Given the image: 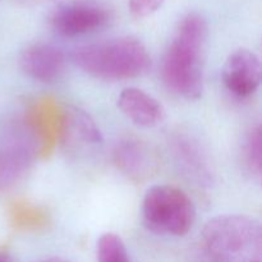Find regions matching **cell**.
<instances>
[{
    "label": "cell",
    "mask_w": 262,
    "mask_h": 262,
    "mask_svg": "<svg viewBox=\"0 0 262 262\" xmlns=\"http://www.w3.org/2000/svg\"><path fill=\"white\" fill-rule=\"evenodd\" d=\"M207 23L202 15L189 13L182 18L164 54L161 77L169 91L194 101L204 91Z\"/></svg>",
    "instance_id": "cell-1"
},
{
    "label": "cell",
    "mask_w": 262,
    "mask_h": 262,
    "mask_svg": "<svg viewBox=\"0 0 262 262\" xmlns=\"http://www.w3.org/2000/svg\"><path fill=\"white\" fill-rule=\"evenodd\" d=\"M73 61L89 76L102 81H127L147 73L151 56L138 38L124 36L82 46Z\"/></svg>",
    "instance_id": "cell-2"
},
{
    "label": "cell",
    "mask_w": 262,
    "mask_h": 262,
    "mask_svg": "<svg viewBox=\"0 0 262 262\" xmlns=\"http://www.w3.org/2000/svg\"><path fill=\"white\" fill-rule=\"evenodd\" d=\"M202 242L212 262H262V228L256 217H212L202 229Z\"/></svg>",
    "instance_id": "cell-3"
},
{
    "label": "cell",
    "mask_w": 262,
    "mask_h": 262,
    "mask_svg": "<svg viewBox=\"0 0 262 262\" xmlns=\"http://www.w3.org/2000/svg\"><path fill=\"white\" fill-rule=\"evenodd\" d=\"M41 143L31 117L9 115L0 120V191H8L26 178Z\"/></svg>",
    "instance_id": "cell-4"
},
{
    "label": "cell",
    "mask_w": 262,
    "mask_h": 262,
    "mask_svg": "<svg viewBox=\"0 0 262 262\" xmlns=\"http://www.w3.org/2000/svg\"><path fill=\"white\" fill-rule=\"evenodd\" d=\"M141 212L151 232L171 237L186 235L196 220V207L191 197L169 184L150 187L142 200Z\"/></svg>",
    "instance_id": "cell-5"
},
{
    "label": "cell",
    "mask_w": 262,
    "mask_h": 262,
    "mask_svg": "<svg viewBox=\"0 0 262 262\" xmlns=\"http://www.w3.org/2000/svg\"><path fill=\"white\" fill-rule=\"evenodd\" d=\"M60 141L64 151L76 159L90 158L102 147V135L91 115L79 107H67L60 119Z\"/></svg>",
    "instance_id": "cell-6"
},
{
    "label": "cell",
    "mask_w": 262,
    "mask_h": 262,
    "mask_svg": "<svg viewBox=\"0 0 262 262\" xmlns=\"http://www.w3.org/2000/svg\"><path fill=\"white\" fill-rule=\"evenodd\" d=\"M112 14L106 8L91 3H71L59 7L51 15V27L63 37L90 35L106 27Z\"/></svg>",
    "instance_id": "cell-7"
},
{
    "label": "cell",
    "mask_w": 262,
    "mask_h": 262,
    "mask_svg": "<svg viewBox=\"0 0 262 262\" xmlns=\"http://www.w3.org/2000/svg\"><path fill=\"white\" fill-rule=\"evenodd\" d=\"M261 77L260 56L248 49H237L230 53L222 69L225 89L241 99L252 96L257 91Z\"/></svg>",
    "instance_id": "cell-8"
},
{
    "label": "cell",
    "mask_w": 262,
    "mask_h": 262,
    "mask_svg": "<svg viewBox=\"0 0 262 262\" xmlns=\"http://www.w3.org/2000/svg\"><path fill=\"white\" fill-rule=\"evenodd\" d=\"M19 66L30 78L42 83H53L63 77L67 59L56 46L38 42L27 46L22 51Z\"/></svg>",
    "instance_id": "cell-9"
},
{
    "label": "cell",
    "mask_w": 262,
    "mask_h": 262,
    "mask_svg": "<svg viewBox=\"0 0 262 262\" xmlns=\"http://www.w3.org/2000/svg\"><path fill=\"white\" fill-rule=\"evenodd\" d=\"M114 164L124 176L141 182L155 173L158 160L155 154L142 141L127 137L117 143L113 154Z\"/></svg>",
    "instance_id": "cell-10"
},
{
    "label": "cell",
    "mask_w": 262,
    "mask_h": 262,
    "mask_svg": "<svg viewBox=\"0 0 262 262\" xmlns=\"http://www.w3.org/2000/svg\"><path fill=\"white\" fill-rule=\"evenodd\" d=\"M120 112L141 128H155L165 119V109L160 101L137 87H127L117 100Z\"/></svg>",
    "instance_id": "cell-11"
},
{
    "label": "cell",
    "mask_w": 262,
    "mask_h": 262,
    "mask_svg": "<svg viewBox=\"0 0 262 262\" xmlns=\"http://www.w3.org/2000/svg\"><path fill=\"white\" fill-rule=\"evenodd\" d=\"M174 152L177 161L186 174L200 184H210L212 182V170L207 156L199 143L189 137L179 136L174 141Z\"/></svg>",
    "instance_id": "cell-12"
},
{
    "label": "cell",
    "mask_w": 262,
    "mask_h": 262,
    "mask_svg": "<svg viewBox=\"0 0 262 262\" xmlns=\"http://www.w3.org/2000/svg\"><path fill=\"white\" fill-rule=\"evenodd\" d=\"M243 166L253 178L260 179L262 174V129L256 125L248 132L242 146Z\"/></svg>",
    "instance_id": "cell-13"
},
{
    "label": "cell",
    "mask_w": 262,
    "mask_h": 262,
    "mask_svg": "<svg viewBox=\"0 0 262 262\" xmlns=\"http://www.w3.org/2000/svg\"><path fill=\"white\" fill-rule=\"evenodd\" d=\"M97 262H132L127 247L119 235L105 233L97 241Z\"/></svg>",
    "instance_id": "cell-14"
},
{
    "label": "cell",
    "mask_w": 262,
    "mask_h": 262,
    "mask_svg": "<svg viewBox=\"0 0 262 262\" xmlns=\"http://www.w3.org/2000/svg\"><path fill=\"white\" fill-rule=\"evenodd\" d=\"M164 2L165 0H128V9L132 17L143 19L158 12Z\"/></svg>",
    "instance_id": "cell-15"
},
{
    "label": "cell",
    "mask_w": 262,
    "mask_h": 262,
    "mask_svg": "<svg viewBox=\"0 0 262 262\" xmlns=\"http://www.w3.org/2000/svg\"><path fill=\"white\" fill-rule=\"evenodd\" d=\"M19 5L27 8H33V7H40V5L49 4V3L54 2V0H15Z\"/></svg>",
    "instance_id": "cell-16"
},
{
    "label": "cell",
    "mask_w": 262,
    "mask_h": 262,
    "mask_svg": "<svg viewBox=\"0 0 262 262\" xmlns=\"http://www.w3.org/2000/svg\"><path fill=\"white\" fill-rule=\"evenodd\" d=\"M35 262H71L66 258H61V257H49V258H42V260H38Z\"/></svg>",
    "instance_id": "cell-17"
},
{
    "label": "cell",
    "mask_w": 262,
    "mask_h": 262,
    "mask_svg": "<svg viewBox=\"0 0 262 262\" xmlns=\"http://www.w3.org/2000/svg\"><path fill=\"white\" fill-rule=\"evenodd\" d=\"M0 262H14V260L10 257L9 253L0 251Z\"/></svg>",
    "instance_id": "cell-18"
}]
</instances>
